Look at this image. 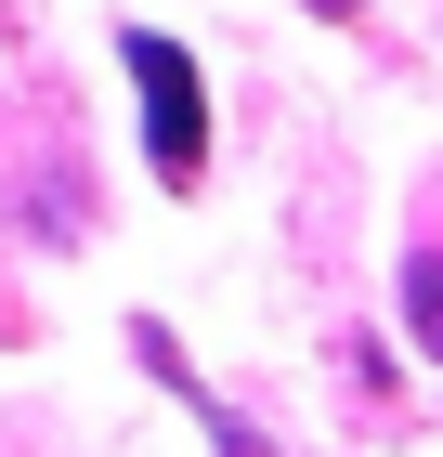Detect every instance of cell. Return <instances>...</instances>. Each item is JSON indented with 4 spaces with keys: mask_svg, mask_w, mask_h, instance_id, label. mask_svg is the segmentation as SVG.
<instances>
[{
    "mask_svg": "<svg viewBox=\"0 0 443 457\" xmlns=\"http://www.w3.org/2000/svg\"><path fill=\"white\" fill-rule=\"evenodd\" d=\"M131 92H144V157H157V183H196V157H209V105H196L183 39H157V27L131 39Z\"/></svg>",
    "mask_w": 443,
    "mask_h": 457,
    "instance_id": "obj_1",
    "label": "cell"
}]
</instances>
